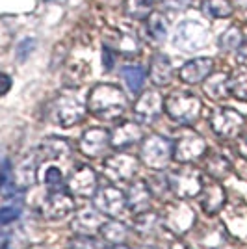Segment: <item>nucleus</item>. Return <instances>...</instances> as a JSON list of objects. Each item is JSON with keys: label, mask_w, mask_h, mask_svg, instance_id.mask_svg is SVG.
<instances>
[{"label": "nucleus", "mask_w": 247, "mask_h": 249, "mask_svg": "<svg viewBox=\"0 0 247 249\" xmlns=\"http://www.w3.org/2000/svg\"><path fill=\"white\" fill-rule=\"evenodd\" d=\"M126 108H128L126 95L113 84H99L89 91L88 110L103 121L119 119L126 112Z\"/></svg>", "instance_id": "1"}, {"label": "nucleus", "mask_w": 247, "mask_h": 249, "mask_svg": "<svg viewBox=\"0 0 247 249\" xmlns=\"http://www.w3.org/2000/svg\"><path fill=\"white\" fill-rule=\"evenodd\" d=\"M165 112L178 124L190 126L203 114V101L190 91H173L165 99Z\"/></svg>", "instance_id": "2"}, {"label": "nucleus", "mask_w": 247, "mask_h": 249, "mask_svg": "<svg viewBox=\"0 0 247 249\" xmlns=\"http://www.w3.org/2000/svg\"><path fill=\"white\" fill-rule=\"evenodd\" d=\"M86 115V103L76 91H63L52 103L51 117L60 126H74Z\"/></svg>", "instance_id": "3"}, {"label": "nucleus", "mask_w": 247, "mask_h": 249, "mask_svg": "<svg viewBox=\"0 0 247 249\" xmlns=\"http://www.w3.org/2000/svg\"><path fill=\"white\" fill-rule=\"evenodd\" d=\"M208 37H210V34H208V28L205 24L190 19V21H182L176 26L175 36H173V45L178 51L195 52L208 43Z\"/></svg>", "instance_id": "4"}, {"label": "nucleus", "mask_w": 247, "mask_h": 249, "mask_svg": "<svg viewBox=\"0 0 247 249\" xmlns=\"http://www.w3.org/2000/svg\"><path fill=\"white\" fill-rule=\"evenodd\" d=\"M173 158V142L164 136L153 134L143 140L141 145V162L151 169H162Z\"/></svg>", "instance_id": "5"}, {"label": "nucleus", "mask_w": 247, "mask_h": 249, "mask_svg": "<svg viewBox=\"0 0 247 249\" xmlns=\"http://www.w3.org/2000/svg\"><path fill=\"white\" fill-rule=\"evenodd\" d=\"M167 182H169V192L175 194L178 199L195 197L201 194L203 184H205L201 171L192 169V167L175 169L171 175L167 177Z\"/></svg>", "instance_id": "6"}, {"label": "nucleus", "mask_w": 247, "mask_h": 249, "mask_svg": "<svg viewBox=\"0 0 247 249\" xmlns=\"http://www.w3.org/2000/svg\"><path fill=\"white\" fill-rule=\"evenodd\" d=\"M210 124H212V130L219 138L232 140V138H236L242 132V128L246 124V119L234 108H217V110H214V114H212Z\"/></svg>", "instance_id": "7"}, {"label": "nucleus", "mask_w": 247, "mask_h": 249, "mask_svg": "<svg viewBox=\"0 0 247 249\" xmlns=\"http://www.w3.org/2000/svg\"><path fill=\"white\" fill-rule=\"evenodd\" d=\"M140 171V160L132 155L119 153L104 160V173L115 182H128Z\"/></svg>", "instance_id": "8"}, {"label": "nucleus", "mask_w": 247, "mask_h": 249, "mask_svg": "<svg viewBox=\"0 0 247 249\" xmlns=\"http://www.w3.org/2000/svg\"><path fill=\"white\" fill-rule=\"evenodd\" d=\"M95 207L99 212H103L104 216H112L119 218L123 216L126 210V196L119 188L115 186H103L97 188L95 192Z\"/></svg>", "instance_id": "9"}, {"label": "nucleus", "mask_w": 247, "mask_h": 249, "mask_svg": "<svg viewBox=\"0 0 247 249\" xmlns=\"http://www.w3.org/2000/svg\"><path fill=\"white\" fill-rule=\"evenodd\" d=\"M206 153V143L203 136L195 132H188L180 136L173 143V158L178 164H192L199 158H203Z\"/></svg>", "instance_id": "10"}, {"label": "nucleus", "mask_w": 247, "mask_h": 249, "mask_svg": "<svg viewBox=\"0 0 247 249\" xmlns=\"http://www.w3.org/2000/svg\"><path fill=\"white\" fill-rule=\"evenodd\" d=\"M194 223H195V214L182 199L169 203L164 210V225L173 232H184L192 229Z\"/></svg>", "instance_id": "11"}, {"label": "nucleus", "mask_w": 247, "mask_h": 249, "mask_svg": "<svg viewBox=\"0 0 247 249\" xmlns=\"http://www.w3.org/2000/svg\"><path fill=\"white\" fill-rule=\"evenodd\" d=\"M74 210V201H72L71 192L65 190H54L51 196L43 201L41 212L47 219H63L67 214H71Z\"/></svg>", "instance_id": "12"}, {"label": "nucleus", "mask_w": 247, "mask_h": 249, "mask_svg": "<svg viewBox=\"0 0 247 249\" xmlns=\"http://www.w3.org/2000/svg\"><path fill=\"white\" fill-rule=\"evenodd\" d=\"M97 173L89 166H80L67 178V190L78 197H91L97 192Z\"/></svg>", "instance_id": "13"}, {"label": "nucleus", "mask_w": 247, "mask_h": 249, "mask_svg": "<svg viewBox=\"0 0 247 249\" xmlns=\"http://www.w3.org/2000/svg\"><path fill=\"white\" fill-rule=\"evenodd\" d=\"M162 106H164V101H162V95L158 91H155V89L145 91L134 106L136 119L141 124H153L156 119H160Z\"/></svg>", "instance_id": "14"}, {"label": "nucleus", "mask_w": 247, "mask_h": 249, "mask_svg": "<svg viewBox=\"0 0 247 249\" xmlns=\"http://www.w3.org/2000/svg\"><path fill=\"white\" fill-rule=\"evenodd\" d=\"M110 143V132L104 130V128H88L82 134L80 140V149L86 156L89 158H97V156H103Z\"/></svg>", "instance_id": "15"}, {"label": "nucleus", "mask_w": 247, "mask_h": 249, "mask_svg": "<svg viewBox=\"0 0 247 249\" xmlns=\"http://www.w3.org/2000/svg\"><path fill=\"white\" fill-rule=\"evenodd\" d=\"M141 138H143V130L140 124L134 121H124L112 130L110 143L115 149H126V147H132L134 143H138Z\"/></svg>", "instance_id": "16"}, {"label": "nucleus", "mask_w": 247, "mask_h": 249, "mask_svg": "<svg viewBox=\"0 0 247 249\" xmlns=\"http://www.w3.org/2000/svg\"><path fill=\"white\" fill-rule=\"evenodd\" d=\"M214 69V60L212 58H195L192 62L182 65L180 69V80L186 84H199L206 80Z\"/></svg>", "instance_id": "17"}, {"label": "nucleus", "mask_w": 247, "mask_h": 249, "mask_svg": "<svg viewBox=\"0 0 247 249\" xmlns=\"http://www.w3.org/2000/svg\"><path fill=\"white\" fill-rule=\"evenodd\" d=\"M71 156V143L63 138H49L37 149V162H52V160H65Z\"/></svg>", "instance_id": "18"}, {"label": "nucleus", "mask_w": 247, "mask_h": 249, "mask_svg": "<svg viewBox=\"0 0 247 249\" xmlns=\"http://www.w3.org/2000/svg\"><path fill=\"white\" fill-rule=\"evenodd\" d=\"M151 197H153V194L149 190V184L145 180H136L126 192V207L138 214L147 212L151 207Z\"/></svg>", "instance_id": "19"}, {"label": "nucleus", "mask_w": 247, "mask_h": 249, "mask_svg": "<svg viewBox=\"0 0 247 249\" xmlns=\"http://www.w3.org/2000/svg\"><path fill=\"white\" fill-rule=\"evenodd\" d=\"M167 19H165L162 13H149L145 17V39L153 45H160L167 37Z\"/></svg>", "instance_id": "20"}, {"label": "nucleus", "mask_w": 247, "mask_h": 249, "mask_svg": "<svg viewBox=\"0 0 247 249\" xmlns=\"http://www.w3.org/2000/svg\"><path fill=\"white\" fill-rule=\"evenodd\" d=\"M199 196H201V207L206 214H216L217 210H221V207L225 205V192L217 182L203 184V190Z\"/></svg>", "instance_id": "21"}, {"label": "nucleus", "mask_w": 247, "mask_h": 249, "mask_svg": "<svg viewBox=\"0 0 247 249\" xmlns=\"http://www.w3.org/2000/svg\"><path fill=\"white\" fill-rule=\"evenodd\" d=\"M173 63L171 60L165 56V54H156L151 62V80L156 86H167V84L173 80Z\"/></svg>", "instance_id": "22"}, {"label": "nucleus", "mask_w": 247, "mask_h": 249, "mask_svg": "<svg viewBox=\"0 0 247 249\" xmlns=\"http://www.w3.org/2000/svg\"><path fill=\"white\" fill-rule=\"evenodd\" d=\"M227 93L238 101H247V67L242 65L227 78Z\"/></svg>", "instance_id": "23"}, {"label": "nucleus", "mask_w": 247, "mask_h": 249, "mask_svg": "<svg viewBox=\"0 0 247 249\" xmlns=\"http://www.w3.org/2000/svg\"><path fill=\"white\" fill-rule=\"evenodd\" d=\"M103 227V219L93 212H84L80 216H76L72 221V229L80 234V236H91L95 232H99Z\"/></svg>", "instance_id": "24"}, {"label": "nucleus", "mask_w": 247, "mask_h": 249, "mask_svg": "<svg viewBox=\"0 0 247 249\" xmlns=\"http://www.w3.org/2000/svg\"><path fill=\"white\" fill-rule=\"evenodd\" d=\"M121 76H123L126 88L132 93H140L145 84V69L141 65H124L121 69Z\"/></svg>", "instance_id": "25"}, {"label": "nucleus", "mask_w": 247, "mask_h": 249, "mask_svg": "<svg viewBox=\"0 0 247 249\" xmlns=\"http://www.w3.org/2000/svg\"><path fill=\"white\" fill-rule=\"evenodd\" d=\"M201 10L205 11L208 17L227 19L232 15V4L229 0H205L201 4Z\"/></svg>", "instance_id": "26"}, {"label": "nucleus", "mask_w": 247, "mask_h": 249, "mask_svg": "<svg viewBox=\"0 0 247 249\" xmlns=\"http://www.w3.org/2000/svg\"><path fill=\"white\" fill-rule=\"evenodd\" d=\"M155 6V0H124V11L132 19H145Z\"/></svg>", "instance_id": "27"}, {"label": "nucleus", "mask_w": 247, "mask_h": 249, "mask_svg": "<svg viewBox=\"0 0 247 249\" xmlns=\"http://www.w3.org/2000/svg\"><path fill=\"white\" fill-rule=\"evenodd\" d=\"M230 169V162L223 155H212L206 158V171L214 178H223Z\"/></svg>", "instance_id": "28"}, {"label": "nucleus", "mask_w": 247, "mask_h": 249, "mask_svg": "<svg viewBox=\"0 0 247 249\" xmlns=\"http://www.w3.org/2000/svg\"><path fill=\"white\" fill-rule=\"evenodd\" d=\"M101 234H103L108 242H112V244H123L124 238H126V234H128V231H126V227H124L123 223L113 221V223H103Z\"/></svg>", "instance_id": "29"}, {"label": "nucleus", "mask_w": 247, "mask_h": 249, "mask_svg": "<svg viewBox=\"0 0 247 249\" xmlns=\"http://www.w3.org/2000/svg\"><path fill=\"white\" fill-rule=\"evenodd\" d=\"M43 182H45V186L49 188L51 192L54 190H62L63 186V173L62 169L58 166H49L45 171H43Z\"/></svg>", "instance_id": "30"}, {"label": "nucleus", "mask_w": 247, "mask_h": 249, "mask_svg": "<svg viewBox=\"0 0 247 249\" xmlns=\"http://www.w3.org/2000/svg\"><path fill=\"white\" fill-rule=\"evenodd\" d=\"M205 91L212 99H223L227 95V78L217 74V76H212L210 80H206L205 84Z\"/></svg>", "instance_id": "31"}, {"label": "nucleus", "mask_w": 247, "mask_h": 249, "mask_svg": "<svg viewBox=\"0 0 247 249\" xmlns=\"http://www.w3.org/2000/svg\"><path fill=\"white\" fill-rule=\"evenodd\" d=\"M219 45L223 51H232L242 45V32L238 28H229V30L219 37Z\"/></svg>", "instance_id": "32"}, {"label": "nucleus", "mask_w": 247, "mask_h": 249, "mask_svg": "<svg viewBox=\"0 0 247 249\" xmlns=\"http://www.w3.org/2000/svg\"><path fill=\"white\" fill-rule=\"evenodd\" d=\"M156 225H158V219L151 212H140V216L136 219V229H140L141 232H153Z\"/></svg>", "instance_id": "33"}, {"label": "nucleus", "mask_w": 247, "mask_h": 249, "mask_svg": "<svg viewBox=\"0 0 247 249\" xmlns=\"http://www.w3.org/2000/svg\"><path fill=\"white\" fill-rule=\"evenodd\" d=\"M19 216H21V208L19 207H15V205L2 207L0 208V227L13 223L15 219H19Z\"/></svg>", "instance_id": "34"}, {"label": "nucleus", "mask_w": 247, "mask_h": 249, "mask_svg": "<svg viewBox=\"0 0 247 249\" xmlns=\"http://www.w3.org/2000/svg\"><path fill=\"white\" fill-rule=\"evenodd\" d=\"M194 0H160V6L169 13H178V11H184L192 6Z\"/></svg>", "instance_id": "35"}, {"label": "nucleus", "mask_w": 247, "mask_h": 249, "mask_svg": "<svg viewBox=\"0 0 247 249\" xmlns=\"http://www.w3.org/2000/svg\"><path fill=\"white\" fill-rule=\"evenodd\" d=\"M35 49V39H24V41H21V45L17 47V58L21 60V62H24L28 56H30V52Z\"/></svg>", "instance_id": "36"}, {"label": "nucleus", "mask_w": 247, "mask_h": 249, "mask_svg": "<svg viewBox=\"0 0 247 249\" xmlns=\"http://www.w3.org/2000/svg\"><path fill=\"white\" fill-rule=\"evenodd\" d=\"M93 240H89V236H80L78 240H72L69 244V249H93Z\"/></svg>", "instance_id": "37"}, {"label": "nucleus", "mask_w": 247, "mask_h": 249, "mask_svg": "<svg viewBox=\"0 0 247 249\" xmlns=\"http://www.w3.org/2000/svg\"><path fill=\"white\" fill-rule=\"evenodd\" d=\"M11 88V78L6 73H0V97L6 95Z\"/></svg>", "instance_id": "38"}, {"label": "nucleus", "mask_w": 247, "mask_h": 249, "mask_svg": "<svg viewBox=\"0 0 247 249\" xmlns=\"http://www.w3.org/2000/svg\"><path fill=\"white\" fill-rule=\"evenodd\" d=\"M103 62H104V69L106 71H110L113 67V63H115V60H113V54H112V51L108 49V47H104V51H103Z\"/></svg>", "instance_id": "39"}, {"label": "nucleus", "mask_w": 247, "mask_h": 249, "mask_svg": "<svg viewBox=\"0 0 247 249\" xmlns=\"http://www.w3.org/2000/svg\"><path fill=\"white\" fill-rule=\"evenodd\" d=\"M240 153H242L244 156H247V136L240 142Z\"/></svg>", "instance_id": "40"}, {"label": "nucleus", "mask_w": 247, "mask_h": 249, "mask_svg": "<svg viewBox=\"0 0 247 249\" xmlns=\"http://www.w3.org/2000/svg\"><path fill=\"white\" fill-rule=\"evenodd\" d=\"M240 58H242V60H247V43L240 45Z\"/></svg>", "instance_id": "41"}, {"label": "nucleus", "mask_w": 247, "mask_h": 249, "mask_svg": "<svg viewBox=\"0 0 247 249\" xmlns=\"http://www.w3.org/2000/svg\"><path fill=\"white\" fill-rule=\"evenodd\" d=\"M4 249H8V248H4Z\"/></svg>", "instance_id": "42"}]
</instances>
